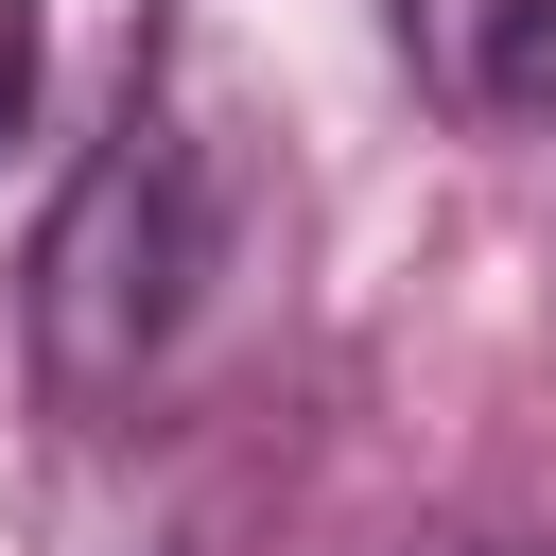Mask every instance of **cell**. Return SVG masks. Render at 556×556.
Segmentation results:
<instances>
[{
    "label": "cell",
    "instance_id": "1",
    "mask_svg": "<svg viewBox=\"0 0 556 556\" xmlns=\"http://www.w3.org/2000/svg\"><path fill=\"white\" fill-rule=\"evenodd\" d=\"M226 261H243V122L208 104V52L156 35V70L122 87V122L87 139V174L52 191V243H35L52 400H139L208 330Z\"/></svg>",
    "mask_w": 556,
    "mask_h": 556
},
{
    "label": "cell",
    "instance_id": "2",
    "mask_svg": "<svg viewBox=\"0 0 556 556\" xmlns=\"http://www.w3.org/2000/svg\"><path fill=\"white\" fill-rule=\"evenodd\" d=\"M382 17H400V70L452 122H539L556 104V0H382Z\"/></svg>",
    "mask_w": 556,
    "mask_h": 556
},
{
    "label": "cell",
    "instance_id": "3",
    "mask_svg": "<svg viewBox=\"0 0 556 556\" xmlns=\"http://www.w3.org/2000/svg\"><path fill=\"white\" fill-rule=\"evenodd\" d=\"M35 87H52V17H35V0H0V139L35 122Z\"/></svg>",
    "mask_w": 556,
    "mask_h": 556
},
{
    "label": "cell",
    "instance_id": "4",
    "mask_svg": "<svg viewBox=\"0 0 556 556\" xmlns=\"http://www.w3.org/2000/svg\"><path fill=\"white\" fill-rule=\"evenodd\" d=\"M469 556H504V539H469Z\"/></svg>",
    "mask_w": 556,
    "mask_h": 556
}]
</instances>
